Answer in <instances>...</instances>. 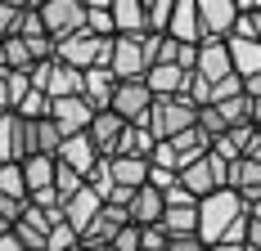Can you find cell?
Listing matches in <instances>:
<instances>
[{
  "mask_svg": "<svg viewBox=\"0 0 261 251\" xmlns=\"http://www.w3.org/2000/svg\"><path fill=\"white\" fill-rule=\"evenodd\" d=\"M243 215H248V206H243V198H239L234 189H216L212 198L198 202V242L216 247L225 238V229L234 225V220H243Z\"/></svg>",
  "mask_w": 261,
  "mask_h": 251,
  "instance_id": "cell-1",
  "label": "cell"
},
{
  "mask_svg": "<svg viewBox=\"0 0 261 251\" xmlns=\"http://www.w3.org/2000/svg\"><path fill=\"white\" fill-rule=\"evenodd\" d=\"M144 125H149V135H153L158 144H167V139H180L185 130L198 125V108L189 99H153Z\"/></svg>",
  "mask_w": 261,
  "mask_h": 251,
  "instance_id": "cell-2",
  "label": "cell"
},
{
  "mask_svg": "<svg viewBox=\"0 0 261 251\" xmlns=\"http://www.w3.org/2000/svg\"><path fill=\"white\" fill-rule=\"evenodd\" d=\"M54 58H59V63H68V68H77V72L108 68V58H113V41L90 36V32H77V36H68V41H59V45H54Z\"/></svg>",
  "mask_w": 261,
  "mask_h": 251,
  "instance_id": "cell-3",
  "label": "cell"
},
{
  "mask_svg": "<svg viewBox=\"0 0 261 251\" xmlns=\"http://www.w3.org/2000/svg\"><path fill=\"white\" fill-rule=\"evenodd\" d=\"M41 27L54 45L86 32V0H41Z\"/></svg>",
  "mask_w": 261,
  "mask_h": 251,
  "instance_id": "cell-4",
  "label": "cell"
},
{
  "mask_svg": "<svg viewBox=\"0 0 261 251\" xmlns=\"http://www.w3.org/2000/svg\"><path fill=\"white\" fill-rule=\"evenodd\" d=\"M149 108H153V95H149L144 81H117L113 103H108L113 117H122L126 125H144V121H149Z\"/></svg>",
  "mask_w": 261,
  "mask_h": 251,
  "instance_id": "cell-5",
  "label": "cell"
},
{
  "mask_svg": "<svg viewBox=\"0 0 261 251\" xmlns=\"http://www.w3.org/2000/svg\"><path fill=\"white\" fill-rule=\"evenodd\" d=\"M108 72L117 81H144L149 72V54H144V36H113V58Z\"/></svg>",
  "mask_w": 261,
  "mask_h": 251,
  "instance_id": "cell-6",
  "label": "cell"
},
{
  "mask_svg": "<svg viewBox=\"0 0 261 251\" xmlns=\"http://www.w3.org/2000/svg\"><path fill=\"white\" fill-rule=\"evenodd\" d=\"M225 175H230V166H225L221 157H212V152H207V157H198L194 166H185V171H180V184L203 202V198H212L216 189H225Z\"/></svg>",
  "mask_w": 261,
  "mask_h": 251,
  "instance_id": "cell-7",
  "label": "cell"
},
{
  "mask_svg": "<svg viewBox=\"0 0 261 251\" xmlns=\"http://www.w3.org/2000/svg\"><path fill=\"white\" fill-rule=\"evenodd\" d=\"M234 23H239V5H234V0H198V27H203V41H230Z\"/></svg>",
  "mask_w": 261,
  "mask_h": 251,
  "instance_id": "cell-8",
  "label": "cell"
},
{
  "mask_svg": "<svg viewBox=\"0 0 261 251\" xmlns=\"http://www.w3.org/2000/svg\"><path fill=\"white\" fill-rule=\"evenodd\" d=\"M50 121H54V130H59L63 139H72V135H86V130H90L95 108L86 99H54L50 103Z\"/></svg>",
  "mask_w": 261,
  "mask_h": 251,
  "instance_id": "cell-9",
  "label": "cell"
},
{
  "mask_svg": "<svg viewBox=\"0 0 261 251\" xmlns=\"http://www.w3.org/2000/svg\"><path fill=\"white\" fill-rule=\"evenodd\" d=\"M130 225V215H126V206H99V215L90 220V229L81 233V247H113V238L122 233V229Z\"/></svg>",
  "mask_w": 261,
  "mask_h": 251,
  "instance_id": "cell-10",
  "label": "cell"
},
{
  "mask_svg": "<svg viewBox=\"0 0 261 251\" xmlns=\"http://www.w3.org/2000/svg\"><path fill=\"white\" fill-rule=\"evenodd\" d=\"M54 162H59V166H68V171H77V175L86 179L95 166H99V152L90 148V139H86V135H72V139H63V144H59Z\"/></svg>",
  "mask_w": 261,
  "mask_h": 251,
  "instance_id": "cell-11",
  "label": "cell"
},
{
  "mask_svg": "<svg viewBox=\"0 0 261 251\" xmlns=\"http://www.w3.org/2000/svg\"><path fill=\"white\" fill-rule=\"evenodd\" d=\"M167 36H171V41H180V45H203V27H198V0H176Z\"/></svg>",
  "mask_w": 261,
  "mask_h": 251,
  "instance_id": "cell-12",
  "label": "cell"
},
{
  "mask_svg": "<svg viewBox=\"0 0 261 251\" xmlns=\"http://www.w3.org/2000/svg\"><path fill=\"white\" fill-rule=\"evenodd\" d=\"M194 72L203 76V81H212V85L225 81V76L234 72V68H230V45H225V41H203V45H198V68H194Z\"/></svg>",
  "mask_w": 261,
  "mask_h": 251,
  "instance_id": "cell-13",
  "label": "cell"
},
{
  "mask_svg": "<svg viewBox=\"0 0 261 251\" xmlns=\"http://www.w3.org/2000/svg\"><path fill=\"white\" fill-rule=\"evenodd\" d=\"M122 130H126L122 117H113V112H95V121H90V130H86V139H90V148L99 152V157H113V152H117V139H122Z\"/></svg>",
  "mask_w": 261,
  "mask_h": 251,
  "instance_id": "cell-14",
  "label": "cell"
},
{
  "mask_svg": "<svg viewBox=\"0 0 261 251\" xmlns=\"http://www.w3.org/2000/svg\"><path fill=\"white\" fill-rule=\"evenodd\" d=\"M99 206H104V198H99V193H95V189L86 184V189H81L77 198H72L68 206H63V220H68V229H72V233L81 238V233L90 229V220L99 215Z\"/></svg>",
  "mask_w": 261,
  "mask_h": 251,
  "instance_id": "cell-15",
  "label": "cell"
},
{
  "mask_svg": "<svg viewBox=\"0 0 261 251\" xmlns=\"http://www.w3.org/2000/svg\"><path fill=\"white\" fill-rule=\"evenodd\" d=\"M108 175H113V189H126V193H140L149 184V162H130V157H104Z\"/></svg>",
  "mask_w": 261,
  "mask_h": 251,
  "instance_id": "cell-16",
  "label": "cell"
},
{
  "mask_svg": "<svg viewBox=\"0 0 261 251\" xmlns=\"http://www.w3.org/2000/svg\"><path fill=\"white\" fill-rule=\"evenodd\" d=\"M225 45H230V68H234L239 81L261 76V45H257V41H248V36H230Z\"/></svg>",
  "mask_w": 261,
  "mask_h": 251,
  "instance_id": "cell-17",
  "label": "cell"
},
{
  "mask_svg": "<svg viewBox=\"0 0 261 251\" xmlns=\"http://www.w3.org/2000/svg\"><path fill=\"white\" fill-rule=\"evenodd\" d=\"M162 211H167V202H162V193L158 189H140L135 198H130V206H126V215H130V225H140V229H153L158 220H162Z\"/></svg>",
  "mask_w": 261,
  "mask_h": 251,
  "instance_id": "cell-18",
  "label": "cell"
},
{
  "mask_svg": "<svg viewBox=\"0 0 261 251\" xmlns=\"http://www.w3.org/2000/svg\"><path fill=\"white\" fill-rule=\"evenodd\" d=\"M113 90H117V76L108 72V68H90V72H86V85H81V99L90 103L95 112H108Z\"/></svg>",
  "mask_w": 261,
  "mask_h": 251,
  "instance_id": "cell-19",
  "label": "cell"
},
{
  "mask_svg": "<svg viewBox=\"0 0 261 251\" xmlns=\"http://www.w3.org/2000/svg\"><path fill=\"white\" fill-rule=\"evenodd\" d=\"M158 148V139L149 135V125H126L122 139H117V152L113 157H130V162H149Z\"/></svg>",
  "mask_w": 261,
  "mask_h": 251,
  "instance_id": "cell-20",
  "label": "cell"
},
{
  "mask_svg": "<svg viewBox=\"0 0 261 251\" xmlns=\"http://www.w3.org/2000/svg\"><path fill=\"white\" fill-rule=\"evenodd\" d=\"M113 27H117V36H149L144 0H113Z\"/></svg>",
  "mask_w": 261,
  "mask_h": 251,
  "instance_id": "cell-21",
  "label": "cell"
},
{
  "mask_svg": "<svg viewBox=\"0 0 261 251\" xmlns=\"http://www.w3.org/2000/svg\"><path fill=\"white\" fill-rule=\"evenodd\" d=\"M158 229L167 238H198V211H180V206H167Z\"/></svg>",
  "mask_w": 261,
  "mask_h": 251,
  "instance_id": "cell-22",
  "label": "cell"
},
{
  "mask_svg": "<svg viewBox=\"0 0 261 251\" xmlns=\"http://www.w3.org/2000/svg\"><path fill=\"white\" fill-rule=\"evenodd\" d=\"M23 184H27V198L54 189V157H27L23 162Z\"/></svg>",
  "mask_w": 261,
  "mask_h": 251,
  "instance_id": "cell-23",
  "label": "cell"
},
{
  "mask_svg": "<svg viewBox=\"0 0 261 251\" xmlns=\"http://www.w3.org/2000/svg\"><path fill=\"white\" fill-rule=\"evenodd\" d=\"M86 32L104 36V41L117 36V27H113V0H86Z\"/></svg>",
  "mask_w": 261,
  "mask_h": 251,
  "instance_id": "cell-24",
  "label": "cell"
},
{
  "mask_svg": "<svg viewBox=\"0 0 261 251\" xmlns=\"http://www.w3.org/2000/svg\"><path fill=\"white\" fill-rule=\"evenodd\" d=\"M81 189H86V179H81L77 171H68V166H59V162H54V198H59V211L77 198Z\"/></svg>",
  "mask_w": 261,
  "mask_h": 251,
  "instance_id": "cell-25",
  "label": "cell"
},
{
  "mask_svg": "<svg viewBox=\"0 0 261 251\" xmlns=\"http://www.w3.org/2000/svg\"><path fill=\"white\" fill-rule=\"evenodd\" d=\"M171 9H176V0H144V27H149V36H167Z\"/></svg>",
  "mask_w": 261,
  "mask_h": 251,
  "instance_id": "cell-26",
  "label": "cell"
},
{
  "mask_svg": "<svg viewBox=\"0 0 261 251\" xmlns=\"http://www.w3.org/2000/svg\"><path fill=\"white\" fill-rule=\"evenodd\" d=\"M216 112H221V121L230 125V130H234V125H252V99H248V95L216 103Z\"/></svg>",
  "mask_w": 261,
  "mask_h": 251,
  "instance_id": "cell-27",
  "label": "cell"
},
{
  "mask_svg": "<svg viewBox=\"0 0 261 251\" xmlns=\"http://www.w3.org/2000/svg\"><path fill=\"white\" fill-rule=\"evenodd\" d=\"M0 193L14 198V202H27V184H23V166H18V162L0 166Z\"/></svg>",
  "mask_w": 261,
  "mask_h": 251,
  "instance_id": "cell-28",
  "label": "cell"
},
{
  "mask_svg": "<svg viewBox=\"0 0 261 251\" xmlns=\"http://www.w3.org/2000/svg\"><path fill=\"white\" fill-rule=\"evenodd\" d=\"M14 117H23V121H45L50 117V95H41V90H32L18 108H14Z\"/></svg>",
  "mask_w": 261,
  "mask_h": 251,
  "instance_id": "cell-29",
  "label": "cell"
},
{
  "mask_svg": "<svg viewBox=\"0 0 261 251\" xmlns=\"http://www.w3.org/2000/svg\"><path fill=\"white\" fill-rule=\"evenodd\" d=\"M77 247H81V238L68 229V220H59L50 229V238H45V251H77Z\"/></svg>",
  "mask_w": 261,
  "mask_h": 251,
  "instance_id": "cell-30",
  "label": "cell"
},
{
  "mask_svg": "<svg viewBox=\"0 0 261 251\" xmlns=\"http://www.w3.org/2000/svg\"><path fill=\"white\" fill-rule=\"evenodd\" d=\"M14 162V112H0V166Z\"/></svg>",
  "mask_w": 261,
  "mask_h": 251,
  "instance_id": "cell-31",
  "label": "cell"
},
{
  "mask_svg": "<svg viewBox=\"0 0 261 251\" xmlns=\"http://www.w3.org/2000/svg\"><path fill=\"white\" fill-rule=\"evenodd\" d=\"M27 0H0V41L5 36H14V23H18V14H23Z\"/></svg>",
  "mask_w": 261,
  "mask_h": 251,
  "instance_id": "cell-32",
  "label": "cell"
},
{
  "mask_svg": "<svg viewBox=\"0 0 261 251\" xmlns=\"http://www.w3.org/2000/svg\"><path fill=\"white\" fill-rule=\"evenodd\" d=\"M239 95H243V81L230 72L225 81H216V85H212V108H216V103H225V99H239Z\"/></svg>",
  "mask_w": 261,
  "mask_h": 251,
  "instance_id": "cell-33",
  "label": "cell"
},
{
  "mask_svg": "<svg viewBox=\"0 0 261 251\" xmlns=\"http://www.w3.org/2000/svg\"><path fill=\"white\" fill-rule=\"evenodd\" d=\"M162 202H167V206H180V211H198V198H194V193H189L185 184L167 189V193H162Z\"/></svg>",
  "mask_w": 261,
  "mask_h": 251,
  "instance_id": "cell-34",
  "label": "cell"
},
{
  "mask_svg": "<svg viewBox=\"0 0 261 251\" xmlns=\"http://www.w3.org/2000/svg\"><path fill=\"white\" fill-rule=\"evenodd\" d=\"M108 251H140V225H126L117 238H113V247Z\"/></svg>",
  "mask_w": 261,
  "mask_h": 251,
  "instance_id": "cell-35",
  "label": "cell"
},
{
  "mask_svg": "<svg viewBox=\"0 0 261 251\" xmlns=\"http://www.w3.org/2000/svg\"><path fill=\"white\" fill-rule=\"evenodd\" d=\"M176 184H180V175H176V171H158V166H149V189L167 193V189H176Z\"/></svg>",
  "mask_w": 261,
  "mask_h": 251,
  "instance_id": "cell-36",
  "label": "cell"
},
{
  "mask_svg": "<svg viewBox=\"0 0 261 251\" xmlns=\"http://www.w3.org/2000/svg\"><path fill=\"white\" fill-rule=\"evenodd\" d=\"M140 251H167V233L162 229H140Z\"/></svg>",
  "mask_w": 261,
  "mask_h": 251,
  "instance_id": "cell-37",
  "label": "cell"
},
{
  "mask_svg": "<svg viewBox=\"0 0 261 251\" xmlns=\"http://www.w3.org/2000/svg\"><path fill=\"white\" fill-rule=\"evenodd\" d=\"M167 251H207L198 238H167Z\"/></svg>",
  "mask_w": 261,
  "mask_h": 251,
  "instance_id": "cell-38",
  "label": "cell"
},
{
  "mask_svg": "<svg viewBox=\"0 0 261 251\" xmlns=\"http://www.w3.org/2000/svg\"><path fill=\"white\" fill-rule=\"evenodd\" d=\"M243 18H248V27H252V41L261 45V0H257V9H252V14H243Z\"/></svg>",
  "mask_w": 261,
  "mask_h": 251,
  "instance_id": "cell-39",
  "label": "cell"
},
{
  "mask_svg": "<svg viewBox=\"0 0 261 251\" xmlns=\"http://www.w3.org/2000/svg\"><path fill=\"white\" fill-rule=\"evenodd\" d=\"M0 112H9V72L0 68Z\"/></svg>",
  "mask_w": 261,
  "mask_h": 251,
  "instance_id": "cell-40",
  "label": "cell"
},
{
  "mask_svg": "<svg viewBox=\"0 0 261 251\" xmlns=\"http://www.w3.org/2000/svg\"><path fill=\"white\" fill-rule=\"evenodd\" d=\"M243 95H248L252 103L261 99V76H248V81H243Z\"/></svg>",
  "mask_w": 261,
  "mask_h": 251,
  "instance_id": "cell-41",
  "label": "cell"
},
{
  "mask_svg": "<svg viewBox=\"0 0 261 251\" xmlns=\"http://www.w3.org/2000/svg\"><path fill=\"white\" fill-rule=\"evenodd\" d=\"M0 251H27V247L14 238V233H5V238H0Z\"/></svg>",
  "mask_w": 261,
  "mask_h": 251,
  "instance_id": "cell-42",
  "label": "cell"
},
{
  "mask_svg": "<svg viewBox=\"0 0 261 251\" xmlns=\"http://www.w3.org/2000/svg\"><path fill=\"white\" fill-rule=\"evenodd\" d=\"M252 130H257V135H261V99L252 103Z\"/></svg>",
  "mask_w": 261,
  "mask_h": 251,
  "instance_id": "cell-43",
  "label": "cell"
},
{
  "mask_svg": "<svg viewBox=\"0 0 261 251\" xmlns=\"http://www.w3.org/2000/svg\"><path fill=\"white\" fill-rule=\"evenodd\" d=\"M207 251H243V247H225V242H221V247H207Z\"/></svg>",
  "mask_w": 261,
  "mask_h": 251,
  "instance_id": "cell-44",
  "label": "cell"
},
{
  "mask_svg": "<svg viewBox=\"0 0 261 251\" xmlns=\"http://www.w3.org/2000/svg\"><path fill=\"white\" fill-rule=\"evenodd\" d=\"M5 233H9V225H5V220H0V238H5Z\"/></svg>",
  "mask_w": 261,
  "mask_h": 251,
  "instance_id": "cell-45",
  "label": "cell"
},
{
  "mask_svg": "<svg viewBox=\"0 0 261 251\" xmlns=\"http://www.w3.org/2000/svg\"><path fill=\"white\" fill-rule=\"evenodd\" d=\"M81 251H108V247H81Z\"/></svg>",
  "mask_w": 261,
  "mask_h": 251,
  "instance_id": "cell-46",
  "label": "cell"
},
{
  "mask_svg": "<svg viewBox=\"0 0 261 251\" xmlns=\"http://www.w3.org/2000/svg\"><path fill=\"white\" fill-rule=\"evenodd\" d=\"M243 251H248V247H243Z\"/></svg>",
  "mask_w": 261,
  "mask_h": 251,
  "instance_id": "cell-47",
  "label": "cell"
},
{
  "mask_svg": "<svg viewBox=\"0 0 261 251\" xmlns=\"http://www.w3.org/2000/svg\"><path fill=\"white\" fill-rule=\"evenodd\" d=\"M77 251H81V247H77Z\"/></svg>",
  "mask_w": 261,
  "mask_h": 251,
  "instance_id": "cell-48",
  "label": "cell"
}]
</instances>
